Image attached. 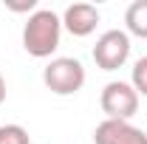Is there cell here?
Segmentation results:
<instances>
[{"label":"cell","instance_id":"obj_1","mask_svg":"<svg viewBox=\"0 0 147 144\" xmlns=\"http://www.w3.org/2000/svg\"><path fill=\"white\" fill-rule=\"evenodd\" d=\"M59 37H62V17L51 9H37L23 26V48L28 57L48 59L59 48Z\"/></svg>","mask_w":147,"mask_h":144},{"label":"cell","instance_id":"obj_2","mask_svg":"<svg viewBox=\"0 0 147 144\" xmlns=\"http://www.w3.org/2000/svg\"><path fill=\"white\" fill-rule=\"evenodd\" d=\"M42 82L57 96H74L85 85V65L76 57H54L42 68Z\"/></svg>","mask_w":147,"mask_h":144},{"label":"cell","instance_id":"obj_3","mask_svg":"<svg viewBox=\"0 0 147 144\" xmlns=\"http://www.w3.org/2000/svg\"><path fill=\"white\" fill-rule=\"evenodd\" d=\"M99 108L105 113V119H116V122H130L139 110V93L133 90L130 82H108L102 88V96H99Z\"/></svg>","mask_w":147,"mask_h":144},{"label":"cell","instance_id":"obj_4","mask_svg":"<svg viewBox=\"0 0 147 144\" xmlns=\"http://www.w3.org/2000/svg\"><path fill=\"white\" fill-rule=\"evenodd\" d=\"M130 34L122 28H110L105 34H99L96 45H93V62L102 71H119L125 62L130 59Z\"/></svg>","mask_w":147,"mask_h":144},{"label":"cell","instance_id":"obj_5","mask_svg":"<svg viewBox=\"0 0 147 144\" xmlns=\"http://www.w3.org/2000/svg\"><path fill=\"white\" fill-rule=\"evenodd\" d=\"M93 144H147V133L130 122L105 119L93 130Z\"/></svg>","mask_w":147,"mask_h":144},{"label":"cell","instance_id":"obj_6","mask_svg":"<svg viewBox=\"0 0 147 144\" xmlns=\"http://www.w3.org/2000/svg\"><path fill=\"white\" fill-rule=\"evenodd\" d=\"M99 20H102V14H99L96 6H91V3H71L62 11V28L71 37H88L96 31Z\"/></svg>","mask_w":147,"mask_h":144},{"label":"cell","instance_id":"obj_7","mask_svg":"<svg viewBox=\"0 0 147 144\" xmlns=\"http://www.w3.org/2000/svg\"><path fill=\"white\" fill-rule=\"evenodd\" d=\"M125 31L130 37L147 40V0H133L125 11Z\"/></svg>","mask_w":147,"mask_h":144},{"label":"cell","instance_id":"obj_8","mask_svg":"<svg viewBox=\"0 0 147 144\" xmlns=\"http://www.w3.org/2000/svg\"><path fill=\"white\" fill-rule=\"evenodd\" d=\"M0 144H31V136L23 124H0Z\"/></svg>","mask_w":147,"mask_h":144},{"label":"cell","instance_id":"obj_9","mask_svg":"<svg viewBox=\"0 0 147 144\" xmlns=\"http://www.w3.org/2000/svg\"><path fill=\"white\" fill-rule=\"evenodd\" d=\"M130 85L139 96H147V57H139L130 71Z\"/></svg>","mask_w":147,"mask_h":144},{"label":"cell","instance_id":"obj_10","mask_svg":"<svg viewBox=\"0 0 147 144\" xmlns=\"http://www.w3.org/2000/svg\"><path fill=\"white\" fill-rule=\"evenodd\" d=\"M9 9H11V11H31V14H34L37 3L34 0H28V3H9Z\"/></svg>","mask_w":147,"mask_h":144},{"label":"cell","instance_id":"obj_11","mask_svg":"<svg viewBox=\"0 0 147 144\" xmlns=\"http://www.w3.org/2000/svg\"><path fill=\"white\" fill-rule=\"evenodd\" d=\"M6 93H9V90H6V79H3V73H0V105L6 102Z\"/></svg>","mask_w":147,"mask_h":144}]
</instances>
